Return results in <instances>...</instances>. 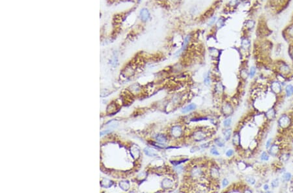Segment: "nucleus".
<instances>
[{
  "label": "nucleus",
  "mask_w": 293,
  "mask_h": 193,
  "mask_svg": "<svg viewBox=\"0 0 293 193\" xmlns=\"http://www.w3.org/2000/svg\"><path fill=\"white\" fill-rule=\"evenodd\" d=\"M291 121L287 114H282L278 120V124L282 129H286L290 125Z\"/></svg>",
  "instance_id": "obj_1"
},
{
  "label": "nucleus",
  "mask_w": 293,
  "mask_h": 193,
  "mask_svg": "<svg viewBox=\"0 0 293 193\" xmlns=\"http://www.w3.org/2000/svg\"><path fill=\"white\" fill-rule=\"evenodd\" d=\"M271 89L274 92L275 94H280L282 90V87H281V83H280L277 81H274L273 83H272L271 84Z\"/></svg>",
  "instance_id": "obj_2"
},
{
  "label": "nucleus",
  "mask_w": 293,
  "mask_h": 193,
  "mask_svg": "<svg viewBox=\"0 0 293 193\" xmlns=\"http://www.w3.org/2000/svg\"><path fill=\"white\" fill-rule=\"evenodd\" d=\"M171 133H172L173 137H179L181 136L182 133V130L181 127L180 126H174L171 129Z\"/></svg>",
  "instance_id": "obj_3"
},
{
  "label": "nucleus",
  "mask_w": 293,
  "mask_h": 193,
  "mask_svg": "<svg viewBox=\"0 0 293 193\" xmlns=\"http://www.w3.org/2000/svg\"><path fill=\"white\" fill-rule=\"evenodd\" d=\"M276 113L275 109L272 108V109H270L266 111V117L267 118V119L269 120H273L275 118V117H276Z\"/></svg>",
  "instance_id": "obj_4"
},
{
  "label": "nucleus",
  "mask_w": 293,
  "mask_h": 193,
  "mask_svg": "<svg viewBox=\"0 0 293 193\" xmlns=\"http://www.w3.org/2000/svg\"><path fill=\"white\" fill-rule=\"evenodd\" d=\"M279 146L276 144H272L269 149V153L272 156H276L279 152Z\"/></svg>",
  "instance_id": "obj_5"
},
{
  "label": "nucleus",
  "mask_w": 293,
  "mask_h": 193,
  "mask_svg": "<svg viewBox=\"0 0 293 193\" xmlns=\"http://www.w3.org/2000/svg\"><path fill=\"white\" fill-rule=\"evenodd\" d=\"M194 138L196 141H201L206 138V135L203 132H197L194 134Z\"/></svg>",
  "instance_id": "obj_6"
},
{
  "label": "nucleus",
  "mask_w": 293,
  "mask_h": 193,
  "mask_svg": "<svg viewBox=\"0 0 293 193\" xmlns=\"http://www.w3.org/2000/svg\"><path fill=\"white\" fill-rule=\"evenodd\" d=\"M145 152L147 156H151V157H155L158 155V152L155 149L151 148H146L145 149Z\"/></svg>",
  "instance_id": "obj_7"
},
{
  "label": "nucleus",
  "mask_w": 293,
  "mask_h": 193,
  "mask_svg": "<svg viewBox=\"0 0 293 193\" xmlns=\"http://www.w3.org/2000/svg\"><path fill=\"white\" fill-rule=\"evenodd\" d=\"M233 143L235 146H240V136L239 133L235 132L233 138Z\"/></svg>",
  "instance_id": "obj_8"
},
{
  "label": "nucleus",
  "mask_w": 293,
  "mask_h": 193,
  "mask_svg": "<svg viewBox=\"0 0 293 193\" xmlns=\"http://www.w3.org/2000/svg\"><path fill=\"white\" fill-rule=\"evenodd\" d=\"M223 111L225 115H229L233 113V108L230 104H225L223 108Z\"/></svg>",
  "instance_id": "obj_9"
},
{
  "label": "nucleus",
  "mask_w": 293,
  "mask_h": 193,
  "mask_svg": "<svg viewBox=\"0 0 293 193\" xmlns=\"http://www.w3.org/2000/svg\"><path fill=\"white\" fill-rule=\"evenodd\" d=\"M195 108H196V105H195L194 103H191V104L188 105H187L186 107H184V109H182V112L183 113H188V112L194 110Z\"/></svg>",
  "instance_id": "obj_10"
},
{
  "label": "nucleus",
  "mask_w": 293,
  "mask_h": 193,
  "mask_svg": "<svg viewBox=\"0 0 293 193\" xmlns=\"http://www.w3.org/2000/svg\"><path fill=\"white\" fill-rule=\"evenodd\" d=\"M173 181L170 179H164L162 181V186L165 189L171 188L173 186Z\"/></svg>",
  "instance_id": "obj_11"
},
{
  "label": "nucleus",
  "mask_w": 293,
  "mask_h": 193,
  "mask_svg": "<svg viewBox=\"0 0 293 193\" xmlns=\"http://www.w3.org/2000/svg\"><path fill=\"white\" fill-rule=\"evenodd\" d=\"M156 139L159 143H162V144L165 143V142L167 141V137H165V135L162 134L157 135L156 137Z\"/></svg>",
  "instance_id": "obj_12"
},
{
  "label": "nucleus",
  "mask_w": 293,
  "mask_h": 193,
  "mask_svg": "<svg viewBox=\"0 0 293 193\" xmlns=\"http://www.w3.org/2000/svg\"><path fill=\"white\" fill-rule=\"evenodd\" d=\"M285 92H286V96L290 97L293 94V85L292 84H288L285 88Z\"/></svg>",
  "instance_id": "obj_13"
},
{
  "label": "nucleus",
  "mask_w": 293,
  "mask_h": 193,
  "mask_svg": "<svg viewBox=\"0 0 293 193\" xmlns=\"http://www.w3.org/2000/svg\"><path fill=\"white\" fill-rule=\"evenodd\" d=\"M223 135H224L225 140V141H228L231 138V131L230 129H227L223 132Z\"/></svg>",
  "instance_id": "obj_14"
},
{
  "label": "nucleus",
  "mask_w": 293,
  "mask_h": 193,
  "mask_svg": "<svg viewBox=\"0 0 293 193\" xmlns=\"http://www.w3.org/2000/svg\"><path fill=\"white\" fill-rule=\"evenodd\" d=\"M291 178H292V174L290 173V172H285V173H284L282 176V180H283L284 181H286V182H288V181H290V180H291Z\"/></svg>",
  "instance_id": "obj_15"
},
{
  "label": "nucleus",
  "mask_w": 293,
  "mask_h": 193,
  "mask_svg": "<svg viewBox=\"0 0 293 193\" xmlns=\"http://www.w3.org/2000/svg\"><path fill=\"white\" fill-rule=\"evenodd\" d=\"M269 156L268 153H266V152H263L261 155V160L263 161H267L269 160Z\"/></svg>",
  "instance_id": "obj_16"
},
{
  "label": "nucleus",
  "mask_w": 293,
  "mask_h": 193,
  "mask_svg": "<svg viewBox=\"0 0 293 193\" xmlns=\"http://www.w3.org/2000/svg\"><path fill=\"white\" fill-rule=\"evenodd\" d=\"M214 142H215L216 144L218 146H219V147L222 148L225 146V142H223V141H222V140L220 138H216L215 141H214Z\"/></svg>",
  "instance_id": "obj_17"
},
{
  "label": "nucleus",
  "mask_w": 293,
  "mask_h": 193,
  "mask_svg": "<svg viewBox=\"0 0 293 193\" xmlns=\"http://www.w3.org/2000/svg\"><path fill=\"white\" fill-rule=\"evenodd\" d=\"M211 175L213 177H218L219 176V173L218 172V169L216 168H213L211 170Z\"/></svg>",
  "instance_id": "obj_18"
},
{
  "label": "nucleus",
  "mask_w": 293,
  "mask_h": 193,
  "mask_svg": "<svg viewBox=\"0 0 293 193\" xmlns=\"http://www.w3.org/2000/svg\"><path fill=\"white\" fill-rule=\"evenodd\" d=\"M279 185H280V180H279L278 178H276L274 180H273L271 183V185L273 188L277 187L279 186Z\"/></svg>",
  "instance_id": "obj_19"
},
{
  "label": "nucleus",
  "mask_w": 293,
  "mask_h": 193,
  "mask_svg": "<svg viewBox=\"0 0 293 193\" xmlns=\"http://www.w3.org/2000/svg\"><path fill=\"white\" fill-rule=\"evenodd\" d=\"M289 157H290V155L289 153H284L280 157V160L283 162H286L289 160Z\"/></svg>",
  "instance_id": "obj_20"
},
{
  "label": "nucleus",
  "mask_w": 293,
  "mask_h": 193,
  "mask_svg": "<svg viewBox=\"0 0 293 193\" xmlns=\"http://www.w3.org/2000/svg\"><path fill=\"white\" fill-rule=\"evenodd\" d=\"M231 118H227V119H225L224 120V122H223V125H224V126L225 127H229L230 126H231Z\"/></svg>",
  "instance_id": "obj_21"
},
{
  "label": "nucleus",
  "mask_w": 293,
  "mask_h": 193,
  "mask_svg": "<svg viewBox=\"0 0 293 193\" xmlns=\"http://www.w3.org/2000/svg\"><path fill=\"white\" fill-rule=\"evenodd\" d=\"M216 91H218V92H222V91H223V87L222 84V83H218V84L216 85Z\"/></svg>",
  "instance_id": "obj_22"
},
{
  "label": "nucleus",
  "mask_w": 293,
  "mask_h": 193,
  "mask_svg": "<svg viewBox=\"0 0 293 193\" xmlns=\"http://www.w3.org/2000/svg\"><path fill=\"white\" fill-rule=\"evenodd\" d=\"M246 181H247L248 183H250L251 185H255L256 183L255 180L252 177H247V178H246Z\"/></svg>",
  "instance_id": "obj_23"
},
{
  "label": "nucleus",
  "mask_w": 293,
  "mask_h": 193,
  "mask_svg": "<svg viewBox=\"0 0 293 193\" xmlns=\"http://www.w3.org/2000/svg\"><path fill=\"white\" fill-rule=\"evenodd\" d=\"M210 152H211L212 154L214 155V156H219V153L218 152V151L217 150V149L215 147L212 148L211 150H210Z\"/></svg>",
  "instance_id": "obj_24"
},
{
  "label": "nucleus",
  "mask_w": 293,
  "mask_h": 193,
  "mask_svg": "<svg viewBox=\"0 0 293 193\" xmlns=\"http://www.w3.org/2000/svg\"><path fill=\"white\" fill-rule=\"evenodd\" d=\"M255 72H256L255 68V67L251 68V69H250V78H253V77H254L255 74Z\"/></svg>",
  "instance_id": "obj_25"
},
{
  "label": "nucleus",
  "mask_w": 293,
  "mask_h": 193,
  "mask_svg": "<svg viewBox=\"0 0 293 193\" xmlns=\"http://www.w3.org/2000/svg\"><path fill=\"white\" fill-rule=\"evenodd\" d=\"M233 154H234V152H233V150H231V149L227 150L225 153V155L227 156V157H231V156H233Z\"/></svg>",
  "instance_id": "obj_26"
},
{
  "label": "nucleus",
  "mask_w": 293,
  "mask_h": 193,
  "mask_svg": "<svg viewBox=\"0 0 293 193\" xmlns=\"http://www.w3.org/2000/svg\"><path fill=\"white\" fill-rule=\"evenodd\" d=\"M272 138H269L268 140L267 141H266V149H269V148L270 147V146H271V143H272Z\"/></svg>",
  "instance_id": "obj_27"
},
{
  "label": "nucleus",
  "mask_w": 293,
  "mask_h": 193,
  "mask_svg": "<svg viewBox=\"0 0 293 193\" xmlns=\"http://www.w3.org/2000/svg\"><path fill=\"white\" fill-rule=\"evenodd\" d=\"M229 184V181L227 180V179H223V181H222V185H223V187H227V185H228Z\"/></svg>",
  "instance_id": "obj_28"
},
{
  "label": "nucleus",
  "mask_w": 293,
  "mask_h": 193,
  "mask_svg": "<svg viewBox=\"0 0 293 193\" xmlns=\"http://www.w3.org/2000/svg\"><path fill=\"white\" fill-rule=\"evenodd\" d=\"M204 83H205L206 84H208V83H209V81H210V79H209V77H208V75H207V76L205 78H204Z\"/></svg>",
  "instance_id": "obj_29"
},
{
  "label": "nucleus",
  "mask_w": 293,
  "mask_h": 193,
  "mask_svg": "<svg viewBox=\"0 0 293 193\" xmlns=\"http://www.w3.org/2000/svg\"><path fill=\"white\" fill-rule=\"evenodd\" d=\"M263 189L265 190H266V191H267V190H269V186L268 184H265V185H264L263 186Z\"/></svg>",
  "instance_id": "obj_30"
}]
</instances>
